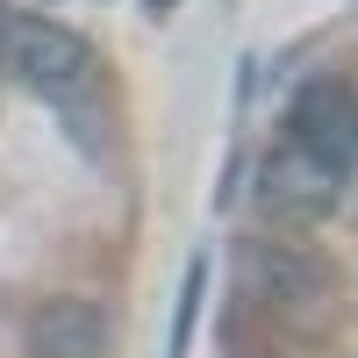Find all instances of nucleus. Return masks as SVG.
Masks as SVG:
<instances>
[{
  "label": "nucleus",
  "instance_id": "7ed1b4c3",
  "mask_svg": "<svg viewBox=\"0 0 358 358\" xmlns=\"http://www.w3.org/2000/svg\"><path fill=\"white\" fill-rule=\"evenodd\" d=\"M344 201V172H330L322 158H308L301 143H280V151L258 158V208L280 222H322L337 215Z\"/></svg>",
  "mask_w": 358,
  "mask_h": 358
},
{
  "label": "nucleus",
  "instance_id": "39448f33",
  "mask_svg": "<svg viewBox=\"0 0 358 358\" xmlns=\"http://www.w3.org/2000/svg\"><path fill=\"white\" fill-rule=\"evenodd\" d=\"M29 358H108V315L79 294H57L29 315Z\"/></svg>",
  "mask_w": 358,
  "mask_h": 358
},
{
  "label": "nucleus",
  "instance_id": "f03ea898",
  "mask_svg": "<svg viewBox=\"0 0 358 358\" xmlns=\"http://www.w3.org/2000/svg\"><path fill=\"white\" fill-rule=\"evenodd\" d=\"M236 287L251 294V301H273V308H315L322 294H330V273H322V258L287 244V236H236Z\"/></svg>",
  "mask_w": 358,
  "mask_h": 358
},
{
  "label": "nucleus",
  "instance_id": "f257e3e1",
  "mask_svg": "<svg viewBox=\"0 0 358 358\" xmlns=\"http://www.w3.org/2000/svg\"><path fill=\"white\" fill-rule=\"evenodd\" d=\"M0 65L15 79L43 86V94H65V86H86L94 72V43L79 36V29L50 22V15H0Z\"/></svg>",
  "mask_w": 358,
  "mask_h": 358
},
{
  "label": "nucleus",
  "instance_id": "0eeeda50",
  "mask_svg": "<svg viewBox=\"0 0 358 358\" xmlns=\"http://www.w3.org/2000/svg\"><path fill=\"white\" fill-rule=\"evenodd\" d=\"M143 8H151V15H172V8H179V0H143Z\"/></svg>",
  "mask_w": 358,
  "mask_h": 358
},
{
  "label": "nucleus",
  "instance_id": "6e6552de",
  "mask_svg": "<svg viewBox=\"0 0 358 358\" xmlns=\"http://www.w3.org/2000/svg\"><path fill=\"white\" fill-rule=\"evenodd\" d=\"M0 15H8V0H0Z\"/></svg>",
  "mask_w": 358,
  "mask_h": 358
},
{
  "label": "nucleus",
  "instance_id": "20e7f679",
  "mask_svg": "<svg viewBox=\"0 0 358 358\" xmlns=\"http://www.w3.org/2000/svg\"><path fill=\"white\" fill-rule=\"evenodd\" d=\"M287 129L308 158H322L330 172H351L358 165V94L344 79H308L287 108Z\"/></svg>",
  "mask_w": 358,
  "mask_h": 358
},
{
  "label": "nucleus",
  "instance_id": "423d86ee",
  "mask_svg": "<svg viewBox=\"0 0 358 358\" xmlns=\"http://www.w3.org/2000/svg\"><path fill=\"white\" fill-rule=\"evenodd\" d=\"M201 287H208V265L194 258V265H187V287H179V315H172V358H187V337H194V315H201Z\"/></svg>",
  "mask_w": 358,
  "mask_h": 358
}]
</instances>
